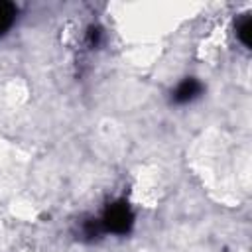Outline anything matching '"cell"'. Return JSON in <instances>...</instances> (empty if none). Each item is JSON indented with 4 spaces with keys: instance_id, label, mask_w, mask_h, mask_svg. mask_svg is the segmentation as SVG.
Returning a JSON list of instances; mask_svg holds the SVG:
<instances>
[{
    "instance_id": "cell-1",
    "label": "cell",
    "mask_w": 252,
    "mask_h": 252,
    "mask_svg": "<svg viewBox=\"0 0 252 252\" xmlns=\"http://www.w3.org/2000/svg\"><path fill=\"white\" fill-rule=\"evenodd\" d=\"M134 219H136V217H134V211H132V207L128 205V201L118 199V201L110 203V205L104 209V213H102V217H100L98 220H100V224H102L104 234L124 236V234H128V232L132 230Z\"/></svg>"
},
{
    "instance_id": "cell-2",
    "label": "cell",
    "mask_w": 252,
    "mask_h": 252,
    "mask_svg": "<svg viewBox=\"0 0 252 252\" xmlns=\"http://www.w3.org/2000/svg\"><path fill=\"white\" fill-rule=\"evenodd\" d=\"M203 93V83L195 77H185L179 81L171 91V102L173 104H189L195 98H199Z\"/></svg>"
},
{
    "instance_id": "cell-3",
    "label": "cell",
    "mask_w": 252,
    "mask_h": 252,
    "mask_svg": "<svg viewBox=\"0 0 252 252\" xmlns=\"http://www.w3.org/2000/svg\"><path fill=\"white\" fill-rule=\"evenodd\" d=\"M18 8L12 2H2L0 0V35H4L16 22Z\"/></svg>"
},
{
    "instance_id": "cell-4",
    "label": "cell",
    "mask_w": 252,
    "mask_h": 252,
    "mask_svg": "<svg viewBox=\"0 0 252 252\" xmlns=\"http://www.w3.org/2000/svg\"><path fill=\"white\" fill-rule=\"evenodd\" d=\"M236 37L244 47H250V39H252V18H250V14H244L236 22Z\"/></svg>"
},
{
    "instance_id": "cell-5",
    "label": "cell",
    "mask_w": 252,
    "mask_h": 252,
    "mask_svg": "<svg viewBox=\"0 0 252 252\" xmlns=\"http://www.w3.org/2000/svg\"><path fill=\"white\" fill-rule=\"evenodd\" d=\"M100 37H102L100 28H91V30H89V43H91V47L98 45V43H100Z\"/></svg>"
}]
</instances>
